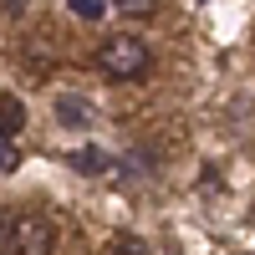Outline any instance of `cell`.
<instances>
[{
  "label": "cell",
  "mask_w": 255,
  "mask_h": 255,
  "mask_svg": "<svg viewBox=\"0 0 255 255\" xmlns=\"http://www.w3.org/2000/svg\"><path fill=\"white\" fill-rule=\"evenodd\" d=\"M77 168H87V174H108V153H97V148H82V153H72Z\"/></svg>",
  "instance_id": "6"
},
{
  "label": "cell",
  "mask_w": 255,
  "mask_h": 255,
  "mask_svg": "<svg viewBox=\"0 0 255 255\" xmlns=\"http://www.w3.org/2000/svg\"><path fill=\"white\" fill-rule=\"evenodd\" d=\"M20 168V148H15V138H0V174H15Z\"/></svg>",
  "instance_id": "8"
},
{
  "label": "cell",
  "mask_w": 255,
  "mask_h": 255,
  "mask_svg": "<svg viewBox=\"0 0 255 255\" xmlns=\"http://www.w3.org/2000/svg\"><path fill=\"white\" fill-rule=\"evenodd\" d=\"M113 5H118V15H128V20H143V15L158 10V0H113Z\"/></svg>",
  "instance_id": "5"
},
{
  "label": "cell",
  "mask_w": 255,
  "mask_h": 255,
  "mask_svg": "<svg viewBox=\"0 0 255 255\" xmlns=\"http://www.w3.org/2000/svg\"><path fill=\"white\" fill-rule=\"evenodd\" d=\"M148 67H153V51L138 36H108L97 46V72L108 82H138V77H148Z\"/></svg>",
  "instance_id": "2"
},
{
  "label": "cell",
  "mask_w": 255,
  "mask_h": 255,
  "mask_svg": "<svg viewBox=\"0 0 255 255\" xmlns=\"http://www.w3.org/2000/svg\"><path fill=\"white\" fill-rule=\"evenodd\" d=\"M26 133V102L15 92H0V138H20Z\"/></svg>",
  "instance_id": "3"
},
{
  "label": "cell",
  "mask_w": 255,
  "mask_h": 255,
  "mask_svg": "<svg viewBox=\"0 0 255 255\" xmlns=\"http://www.w3.org/2000/svg\"><path fill=\"white\" fill-rule=\"evenodd\" d=\"M72 10H77L82 20H97V15H102V5H97V0H72Z\"/></svg>",
  "instance_id": "9"
},
{
  "label": "cell",
  "mask_w": 255,
  "mask_h": 255,
  "mask_svg": "<svg viewBox=\"0 0 255 255\" xmlns=\"http://www.w3.org/2000/svg\"><path fill=\"white\" fill-rule=\"evenodd\" d=\"M56 123H67V128H92V108H87L77 92H67V97H56Z\"/></svg>",
  "instance_id": "4"
},
{
  "label": "cell",
  "mask_w": 255,
  "mask_h": 255,
  "mask_svg": "<svg viewBox=\"0 0 255 255\" xmlns=\"http://www.w3.org/2000/svg\"><path fill=\"white\" fill-rule=\"evenodd\" d=\"M102 255H148V245H143L138 235H118V240L102 250Z\"/></svg>",
  "instance_id": "7"
},
{
  "label": "cell",
  "mask_w": 255,
  "mask_h": 255,
  "mask_svg": "<svg viewBox=\"0 0 255 255\" xmlns=\"http://www.w3.org/2000/svg\"><path fill=\"white\" fill-rule=\"evenodd\" d=\"M0 245H5V255H51L56 225L36 209H5L0 215Z\"/></svg>",
  "instance_id": "1"
}]
</instances>
